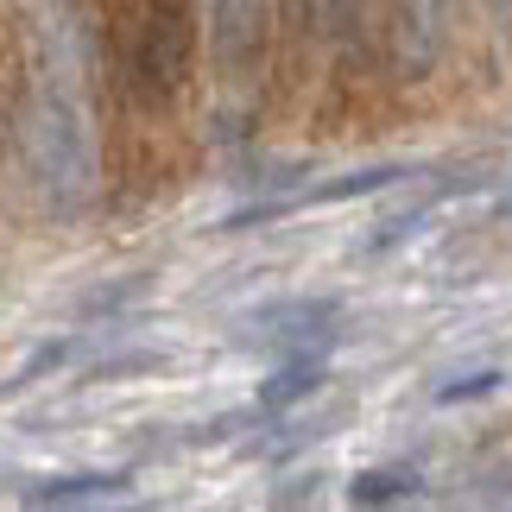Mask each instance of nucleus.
<instances>
[{"instance_id":"obj_1","label":"nucleus","mask_w":512,"mask_h":512,"mask_svg":"<svg viewBox=\"0 0 512 512\" xmlns=\"http://www.w3.org/2000/svg\"><path fill=\"white\" fill-rule=\"evenodd\" d=\"M108 57L133 108H171L196 70V7L190 0H108Z\"/></svg>"},{"instance_id":"obj_2","label":"nucleus","mask_w":512,"mask_h":512,"mask_svg":"<svg viewBox=\"0 0 512 512\" xmlns=\"http://www.w3.org/2000/svg\"><path fill=\"white\" fill-rule=\"evenodd\" d=\"M399 494H405L399 475H361L354 481V500H399Z\"/></svg>"},{"instance_id":"obj_3","label":"nucleus","mask_w":512,"mask_h":512,"mask_svg":"<svg viewBox=\"0 0 512 512\" xmlns=\"http://www.w3.org/2000/svg\"><path fill=\"white\" fill-rule=\"evenodd\" d=\"M500 373H475V380H462V386H443V399H468V392H487Z\"/></svg>"}]
</instances>
